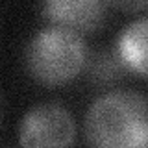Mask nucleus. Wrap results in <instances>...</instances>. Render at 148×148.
<instances>
[{
	"mask_svg": "<svg viewBox=\"0 0 148 148\" xmlns=\"http://www.w3.org/2000/svg\"><path fill=\"white\" fill-rule=\"evenodd\" d=\"M87 63L85 41L80 34L58 26L39 30L24 52V65L32 78L46 87H58L78 78Z\"/></svg>",
	"mask_w": 148,
	"mask_h": 148,
	"instance_id": "obj_2",
	"label": "nucleus"
},
{
	"mask_svg": "<svg viewBox=\"0 0 148 148\" xmlns=\"http://www.w3.org/2000/svg\"><path fill=\"white\" fill-rule=\"evenodd\" d=\"M41 13L50 26L76 34H92L106 22V0H41Z\"/></svg>",
	"mask_w": 148,
	"mask_h": 148,
	"instance_id": "obj_4",
	"label": "nucleus"
},
{
	"mask_svg": "<svg viewBox=\"0 0 148 148\" xmlns=\"http://www.w3.org/2000/svg\"><path fill=\"white\" fill-rule=\"evenodd\" d=\"M76 139V124L67 108L43 102L24 113L18 126V143L26 148L69 146Z\"/></svg>",
	"mask_w": 148,
	"mask_h": 148,
	"instance_id": "obj_3",
	"label": "nucleus"
},
{
	"mask_svg": "<svg viewBox=\"0 0 148 148\" xmlns=\"http://www.w3.org/2000/svg\"><path fill=\"white\" fill-rule=\"evenodd\" d=\"M108 6L124 13H141L146 9L148 0H106Z\"/></svg>",
	"mask_w": 148,
	"mask_h": 148,
	"instance_id": "obj_6",
	"label": "nucleus"
},
{
	"mask_svg": "<svg viewBox=\"0 0 148 148\" xmlns=\"http://www.w3.org/2000/svg\"><path fill=\"white\" fill-rule=\"evenodd\" d=\"M146 17H141L120 32L115 43V58L120 67L146 78Z\"/></svg>",
	"mask_w": 148,
	"mask_h": 148,
	"instance_id": "obj_5",
	"label": "nucleus"
},
{
	"mask_svg": "<svg viewBox=\"0 0 148 148\" xmlns=\"http://www.w3.org/2000/svg\"><path fill=\"white\" fill-rule=\"evenodd\" d=\"M143 92L111 91L89 106L83 135L98 148H145L148 139V108Z\"/></svg>",
	"mask_w": 148,
	"mask_h": 148,
	"instance_id": "obj_1",
	"label": "nucleus"
}]
</instances>
